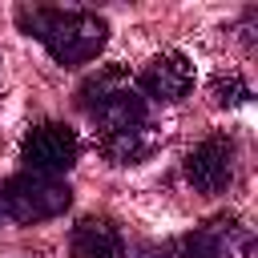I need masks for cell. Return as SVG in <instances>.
Segmentation results:
<instances>
[{"label": "cell", "mask_w": 258, "mask_h": 258, "mask_svg": "<svg viewBox=\"0 0 258 258\" xmlns=\"http://www.w3.org/2000/svg\"><path fill=\"white\" fill-rule=\"evenodd\" d=\"M16 24L28 36H36L56 64H89L109 40V20L89 8L24 4V8H16Z\"/></svg>", "instance_id": "1"}, {"label": "cell", "mask_w": 258, "mask_h": 258, "mask_svg": "<svg viewBox=\"0 0 258 258\" xmlns=\"http://www.w3.org/2000/svg\"><path fill=\"white\" fill-rule=\"evenodd\" d=\"M73 206V189L60 177H44V173H16L8 181H0V226H32V222H48L60 218Z\"/></svg>", "instance_id": "2"}, {"label": "cell", "mask_w": 258, "mask_h": 258, "mask_svg": "<svg viewBox=\"0 0 258 258\" xmlns=\"http://www.w3.org/2000/svg\"><path fill=\"white\" fill-rule=\"evenodd\" d=\"M81 153V137L64 125V121H40L24 133L20 141V161L28 173H44V177H60L77 165Z\"/></svg>", "instance_id": "3"}, {"label": "cell", "mask_w": 258, "mask_h": 258, "mask_svg": "<svg viewBox=\"0 0 258 258\" xmlns=\"http://www.w3.org/2000/svg\"><path fill=\"white\" fill-rule=\"evenodd\" d=\"M185 181L198 194H222L234 181V141L226 133H210L185 153Z\"/></svg>", "instance_id": "4"}, {"label": "cell", "mask_w": 258, "mask_h": 258, "mask_svg": "<svg viewBox=\"0 0 258 258\" xmlns=\"http://www.w3.org/2000/svg\"><path fill=\"white\" fill-rule=\"evenodd\" d=\"M133 89H137L141 97H153V101H181V97L194 89V60H189L185 52H177V48L157 52V56L141 69V77H137Z\"/></svg>", "instance_id": "5"}, {"label": "cell", "mask_w": 258, "mask_h": 258, "mask_svg": "<svg viewBox=\"0 0 258 258\" xmlns=\"http://www.w3.org/2000/svg\"><path fill=\"white\" fill-rule=\"evenodd\" d=\"M97 125V137L105 133H121V129H133V125H145L149 121V109H145V97L133 89V85H117L113 93H105L97 105L85 109Z\"/></svg>", "instance_id": "6"}, {"label": "cell", "mask_w": 258, "mask_h": 258, "mask_svg": "<svg viewBox=\"0 0 258 258\" xmlns=\"http://www.w3.org/2000/svg\"><path fill=\"white\" fill-rule=\"evenodd\" d=\"M73 258H129L125 234L117 230L113 218H81L73 226Z\"/></svg>", "instance_id": "7"}, {"label": "cell", "mask_w": 258, "mask_h": 258, "mask_svg": "<svg viewBox=\"0 0 258 258\" xmlns=\"http://www.w3.org/2000/svg\"><path fill=\"white\" fill-rule=\"evenodd\" d=\"M234 238H238V222L214 218L181 238V258H234Z\"/></svg>", "instance_id": "8"}, {"label": "cell", "mask_w": 258, "mask_h": 258, "mask_svg": "<svg viewBox=\"0 0 258 258\" xmlns=\"http://www.w3.org/2000/svg\"><path fill=\"white\" fill-rule=\"evenodd\" d=\"M97 149H101L113 165H137V161H145V157L157 149V129L145 121V125L121 129V133H105V137H97Z\"/></svg>", "instance_id": "9"}, {"label": "cell", "mask_w": 258, "mask_h": 258, "mask_svg": "<svg viewBox=\"0 0 258 258\" xmlns=\"http://www.w3.org/2000/svg\"><path fill=\"white\" fill-rule=\"evenodd\" d=\"M117 85H129V73H125L121 64H105V69H97L89 81H81V89H77V105L89 109V105H97L105 93H113Z\"/></svg>", "instance_id": "10"}, {"label": "cell", "mask_w": 258, "mask_h": 258, "mask_svg": "<svg viewBox=\"0 0 258 258\" xmlns=\"http://www.w3.org/2000/svg\"><path fill=\"white\" fill-rule=\"evenodd\" d=\"M214 101L218 105H246L250 101V85L238 73H222V77H214Z\"/></svg>", "instance_id": "11"}, {"label": "cell", "mask_w": 258, "mask_h": 258, "mask_svg": "<svg viewBox=\"0 0 258 258\" xmlns=\"http://www.w3.org/2000/svg\"><path fill=\"white\" fill-rule=\"evenodd\" d=\"M137 258H173V254H169V246H145Z\"/></svg>", "instance_id": "12"}]
</instances>
